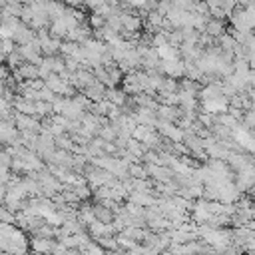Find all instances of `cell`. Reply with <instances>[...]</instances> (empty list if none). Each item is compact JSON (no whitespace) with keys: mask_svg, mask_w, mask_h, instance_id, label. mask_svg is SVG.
<instances>
[{"mask_svg":"<svg viewBox=\"0 0 255 255\" xmlns=\"http://www.w3.org/2000/svg\"><path fill=\"white\" fill-rule=\"evenodd\" d=\"M160 70L168 74L170 78H182L185 76V62L183 60H174V62H160Z\"/></svg>","mask_w":255,"mask_h":255,"instance_id":"cell-1","label":"cell"},{"mask_svg":"<svg viewBox=\"0 0 255 255\" xmlns=\"http://www.w3.org/2000/svg\"><path fill=\"white\" fill-rule=\"evenodd\" d=\"M30 247H32V251L34 253H40V255H48L50 251H54V247H56V243L50 239V237H34L32 239V243H30Z\"/></svg>","mask_w":255,"mask_h":255,"instance_id":"cell-2","label":"cell"},{"mask_svg":"<svg viewBox=\"0 0 255 255\" xmlns=\"http://www.w3.org/2000/svg\"><path fill=\"white\" fill-rule=\"evenodd\" d=\"M203 34H208L210 38H219L221 34H225V24H223V20L210 18L208 24H206V30H203Z\"/></svg>","mask_w":255,"mask_h":255,"instance_id":"cell-3","label":"cell"},{"mask_svg":"<svg viewBox=\"0 0 255 255\" xmlns=\"http://www.w3.org/2000/svg\"><path fill=\"white\" fill-rule=\"evenodd\" d=\"M16 126L24 132H36L40 130V124L36 120H32V116H24V114H18L16 116Z\"/></svg>","mask_w":255,"mask_h":255,"instance_id":"cell-4","label":"cell"},{"mask_svg":"<svg viewBox=\"0 0 255 255\" xmlns=\"http://www.w3.org/2000/svg\"><path fill=\"white\" fill-rule=\"evenodd\" d=\"M0 142H16V128L10 122H0Z\"/></svg>","mask_w":255,"mask_h":255,"instance_id":"cell-5","label":"cell"},{"mask_svg":"<svg viewBox=\"0 0 255 255\" xmlns=\"http://www.w3.org/2000/svg\"><path fill=\"white\" fill-rule=\"evenodd\" d=\"M14 108H16V112H20V114H24V116H34V114H36L34 102H28V100H20V102H16Z\"/></svg>","mask_w":255,"mask_h":255,"instance_id":"cell-6","label":"cell"},{"mask_svg":"<svg viewBox=\"0 0 255 255\" xmlns=\"http://www.w3.org/2000/svg\"><path fill=\"white\" fill-rule=\"evenodd\" d=\"M90 26H94V28L98 30V28H102V26H106V20L102 18L100 14H96V12H94V14L90 16Z\"/></svg>","mask_w":255,"mask_h":255,"instance_id":"cell-7","label":"cell"},{"mask_svg":"<svg viewBox=\"0 0 255 255\" xmlns=\"http://www.w3.org/2000/svg\"><path fill=\"white\" fill-rule=\"evenodd\" d=\"M243 124H245V128H255V108H251L243 116Z\"/></svg>","mask_w":255,"mask_h":255,"instance_id":"cell-8","label":"cell"},{"mask_svg":"<svg viewBox=\"0 0 255 255\" xmlns=\"http://www.w3.org/2000/svg\"><path fill=\"white\" fill-rule=\"evenodd\" d=\"M233 2H235L237 6H247V4L251 2V0H233Z\"/></svg>","mask_w":255,"mask_h":255,"instance_id":"cell-9","label":"cell"}]
</instances>
